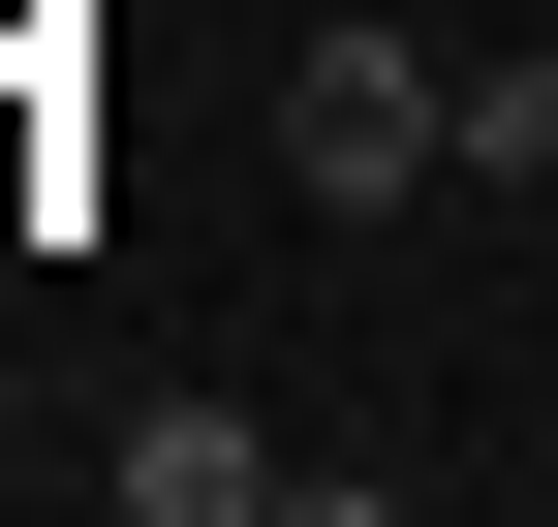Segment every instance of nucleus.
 Segmentation results:
<instances>
[{
    "label": "nucleus",
    "mask_w": 558,
    "mask_h": 527,
    "mask_svg": "<svg viewBox=\"0 0 558 527\" xmlns=\"http://www.w3.org/2000/svg\"><path fill=\"white\" fill-rule=\"evenodd\" d=\"M248 497H279L248 404H156V434H124V527H248Z\"/></svg>",
    "instance_id": "nucleus-2"
},
{
    "label": "nucleus",
    "mask_w": 558,
    "mask_h": 527,
    "mask_svg": "<svg viewBox=\"0 0 558 527\" xmlns=\"http://www.w3.org/2000/svg\"><path fill=\"white\" fill-rule=\"evenodd\" d=\"M279 186H311V218L465 186V62H435V32H311V62H279Z\"/></svg>",
    "instance_id": "nucleus-1"
}]
</instances>
